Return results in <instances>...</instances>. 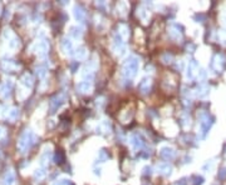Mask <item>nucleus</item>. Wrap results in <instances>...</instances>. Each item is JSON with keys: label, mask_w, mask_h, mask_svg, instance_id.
Instances as JSON below:
<instances>
[{"label": "nucleus", "mask_w": 226, "mask_h": 185, "mask_svg": "<svg viewBox=\"0 0 226 185\" xmlns=\"http://www.w3.org/2000/svg\"><path fill=\"white\" fill-rule=\"evenodd\" d=\"M221 172H222V173L220 174V178H225V175H226V169H222Z\"/></svg>", "instance_id": "cd10ccee"}, {"label": "nucleus", "mask_w": 226, "mask_h": 185, "mask_svg": "<svg viewBox=\"0 0 226 185\" xmlns=\"http://www.w3.org/2000/svg\"><path fill=\"white\" fill-rule=\"evenodd\" d=\"M53 185H70L69 180H59V181H55Z\"/></svg>", "instance_id": "b1692460"}, {"label": "nucleus", "mask_w": 226, "mask_h": 185, "mask_svg": "<svg viewBox=\"0 0 226 185\" xmlns=\"http://www.w3.org/2000/svg\"><path fill=\"white\" fill-rule=\"evenodd\" d=\"M11 87H13V84H11V81H6L2 88H0V92L4 95V96H6V95H9V92H10V90H11Z\"/></svg>", "instance_id": "f3484780"}, {"label": "nucleus", "mask_w": 226, "mask_h": 185, "mask_svg": "<svg viewBox=\"0 0 226 185\" xmlns=\"http://www.w3.org/2000/svg\"><path fill=\"white\" fill-rule=\"evenodd\" d=\"M48 51V45L45 43H39L37 45V54H39L40 56H44Z\"/></svg>", "instance_id": "dca6fc26"}, {"label": "nucleus", "mask_w": 226, "mask_h": 185, "mask_svg": "<svg viewBox=\"0 0 226 185\" xmlns=\"http://www.w3.org/2000/svg\"><path fill=\"white\" fill-rule=\"evenodd\" d=\"M69 34L72 35V37H73L74 39H79V38H82V35H83V30H82V28L72 26V28H70Z\"/></svg>", "instance_id": "2eb2a0df"}, {"label": "nucleus", "mask_w": 226, "mask_h": 185, "mask_svg": "<svg viewBox=\"0 0 226 185\" xmlns=\"http://www.w3.org/2000/svg\"><path fill=\"white\" fill-rule=\"evenodd\" d=\"M34 143H35L34 133L32 130H24L18 140V150L22 154H25V153H28V150L32 148V145Z\"/></svg>", "instance_id": "f257e3e1"}, {"label": "nucleus", "mask_w": 226, "mask_h": 185, "mask_svg": "<svg viewBox=\"0 0 226 185\" xmlns=\"http://www.w3.org/2000/svg\"><path fill=\"white\" fill-rule=\"evenodd\" d=\"M130 144H131L133 150H139V149L143 146L145 141H143V138L141 137V134L135 133L130 137Z\"/></svg>", "instance_id": "7ed1b4c3"}, {"label": "nucleus", "mask_w": 226, "mask_h": 185, "mask_svg": "<svg viewBox=\"0 0 226 185\" xmlns=\"http://www.w3.org/2000/svg\"><path fill=\"white\" fill-rule=\"evenodd\" d=\"M175 185H186V181H185V179H182V180H180L179 183H176Z\"/></svg>", "instance_id": "bb28decb"}, {"label": "nucleus", "mask_w": 226, "mask_h": 185, "mask_svg": "<svg viewBox=\"0 0 226 185\" xmlns=\"http://www.w3.org/2000/svg\"><path fill=\"white\" fill-rule=\"evenodd\" d=\"M44 176H45V172H44V169H38L37 172L34 173V178H35V179H37V180H41Z\"/></svg>", "instance_id": "412c9836"}, {"label": "nucleus", "mask_w": 226, "mask_h": 185, "mask_svg": "<svg viewBox=\"0 0 226 185\" xmlns=\"http://www.w3.org/2000/svg\"><path fill=\"white\" fill-rule=\"evenodd\" d=\"M74 18L78 21H81V23L86 20V11H84V9L81 5H77L74 8Z\"/></svg>", "instance_id": "9b49d317"}, {"label": "nucleus", "mask_w": 226, "mask_h": 185, "mask_svg": "<svg viewBox=\"0 0 226 185\" xmlns=\"http://www.w3.org/2000/svg\"><path fill=\"white\" fill-rule=\"evenodd\" d=\"M18 110L17 109H13L10 113H9V118H10V120H15L17 118H18Z\"/></svg>", "instance_id": "5701e85b"}, {"label": "nucleus", "mask_w": 226, "mask_h": 185, "mask_svg": "<svg viewBox=\"0 0 226 185\" xmlns=\"http://www.w3.org/2000/svg\"><path fill=\"white\" fill-rule=\"evenodd\" d=\"M99 156L102 158V160H105V159H108V155L105 154V151H104V150H101V151H99Z\"/></svg>", "instance_id": "a878e982"}, {"label": "nucleus", "mask_w": 226, "mask_h": 185, "mask_svg": "<svg viewBox=\"0 0 226 185\" xmlns=\"http://www.w3.org/2000/svg\"><path fill=\"white\" fill-rule=\"evenodd\" d=\"M74 55H75V58L78 59V60H81V59H84V58H86V55H87L86 48H84V46H79V48H78V49H77V50H75Z\"/></svg>", "instance_id": "a211bd4d"}, {"label": "nucleus", "mask_w": 226, "mask_h": 185, "mask_svg": "<svg viewBox=\"0 0 226 185\" xmlns=\"http://www.w3.org/2000/svg\"><path fill=\"white\" fill-rule=\"evenodd\" d=\"M92 87H93V85H92V81L83 80L77 85V89H78V91L82 92V94H87V92H89L92 90Z\"/></svg>", "instance_id": "6e6552de"}, {"label": "nucleus", "mask_w": 226, "mask_h": 185, "mask_svg": "<svg viewBox=\"0 0 226 185\" xmlns=\"http://www.w3.org/2000/svg\"><path fill=\"white\" fill-rule=\"evenodd\" d=\"M0 158H2V153H0Z\"/></svg>", "instance_id": "c85d7f7f"}, {"label": "nucleus", "mask_w": 226, "mask_h": 185, "mask_svg": "<svg viewBox=\"0 0 226 185\" xmlns=\"http://www.w3.org/2000/svg\"><path fill=\"white\" fill-rule=\"evenodd\" d=\"M197 68V64L195 60H191L188 63V68H187V78L188 79H192L195 75V69Z\"/></svg>", "instance_id": "4468645a"}, {"label": "nucleus", "mask_w": 226, "mask_h": 185, "mask_svg": "<svg viewBox=\"0 0 226 185\" xmlns=\"http://www.w3.org/2000/svg\"><path fill=\"white\" fill-rule=\"evenodd\" d=\"M22 81H23V84L25 85V87H28V88H32L33 87V78L29 74H24V76L22 78Z\"/></svg>", "instance_id": "6ab92c4d"}, {"label": "nucleus", "mask_w": 226, "mask_h": 185, "mask_svg": "<svg viewBox=\"0 0 226 185\" xmlns=\"http://www.w3.org/2000/svg\"><path fill=\"white\" fill-rule=\"evenodd\" d=\"M160 155H161V158H162V159H165V160L170 161V160H172V159L175 158L176 153H175V150H173L172 148L165 146V148H162V149H161Z\"/></svg>", "instance_id": "423d86ee"}, {"label": "nucleus", "mask_w": 226, "mask_h": 185, "mask_svg": "<svg viewBox=\"0 0 226 185\" xmlns=\"http://www.w3.org/2000/svg\"><path fill=\"white\" fill-rule=\"evenodd\" d=\"M211 124H212V122H210L207 115L201 119V122H200V128H201V131H202V137H205V135H206V133L209 131Z\"/></svg>", "instance_id": "9d476101"}, {"label": "nucleus", "mask_w": 226, "mask_h": 185, "mask_svg": "<svg viewBox=\"0 0 226 185\" xmlns=\"http://www.w3.org/2000/svg\"><path fill=\"white\" fill-rule=\"evenodd\" d=\"M202 181H203V179H202L201 176H196V178H195V183H194V185H201Z\"/></svg>", "instance_id": "393cba45"}, {"label": "nucleus", "mask_w": 226, "mask_h": 185, "mask_svg": "<svg viewBox=\"0 0 226 185\" xmlns=\"http://www.w3.org/2000/svg\"><path fill=\"white\" fill-rule=\"evenodd\" d=\"M151 84H152V81H151L150 78H145V79L141 80V83H139V85H138L141 92H143V94H147V92H150V90H151Z\"/></svg>", "instance_id": "0eeeda50"}, {"label": "nucleus", "mask_w": 226, "mask_h": 185, "mask_svg": "<svg viewBox=\"0 0 226 185\" xmlns=\"http://www.w3.org/2000/svg\"><path fill=\"white\" fill-rule=\"evenodd\" d=\"M113 50L116 53H123L124 50V41H123V38L119 35L118 33L115 34V37H113Z\"/></svg>", "instance_id": "20e7f679"}, {"label": "nucleus", "mask_w": 226, "mask_h": 185, "mask_svg": "<svg viewBox=\"0 0 226 185\" xmlns=\"http://www.w3.org/2000/svg\"><path fill=\"white\" fill-rule=\"evenodd\" d=\"M64 101H66L64 95H62V94L55 95V96L52 99V100H50V111H52V113H55L56 109L60 108V106L64 104Z\"/></svg>", "instance_id": "39448f33"}, {"label": "nucleus", "mask_w": 226, "mask_h": 185, "mask_svg": "<svg viewBox=\"0 0 226 185\" xmlns=\"http://www.w3.org/2000/svg\"><path fill=\"white\" fill-rule=\"evenodd\" d=\"M62 49H63V51H64L66 54H68V55L73 54V44L68 38H64L62 40Z\"/></svg>", "instance_id": "1a4fd4ad"}, {"label": "nucleus", "mask_w": 226, "mask_h": 185, "mask_svg": "<svg viewBox=\"0 0 226 185\" xmlns=\"http://www.w3.org/2000/svg\"><path fill=\"white\" fill-rule=\"evenodd\" d=\"M49 159H50V151H49V150H44L43 155H41V158H40L41 165H47L48 163H49Z\"/></svg>", "instance_id": "aec40b11"}, {"label": "nucleus", "mask_w": 226, "mask_h": 185, "mask_svg": "<svg viewBox=\"0 0 226 185\" xmlns=\"http://www.w3.org/2000/svg\"><path fill=\"white\" fill-rule=\"evenodd\" d=\"M157 170L160 174H163V175H170L171 174V165L168 164V163H161V164L157 165Z\"/></svg>", "instance_id": "f8f14e48"}, {"label": "nucleus", "mask_w": 226, "mask_h": 185, "mask_svg": "<svg viewBox=\"0 0 226 185\" xmlns=\"http://www.w3.org/2000/svg\"><path fill=\"white\" fill-rule=\"evenodd\" d=\"M54 160H55L56 164H62V163L64 161V154H63L62 151H58L54 156Z\"/></svg>", "instance_id": "4be33fe9"}, {"label": "nucleus", "mask_w": 226, "mask_h": 185, "mask_svg": "<svg viewBox=\"0 0 226 185\" xmlns=\"http://www.w3.org/2000/svg\"><path fill=\"white\" fill-rule=\"evenodd\" d=\"M138 66H139V61L136 56H131V58L127 59L123 64V68H122V73L126 79L135 78L138 72Z\"/></svg>", "instance_id": "f03ea898"}, {"label": "nucleus", "mask_w": 226, "mask_h": 185, "mask_svg": "<svg viewBox=\"0 0 226 185\" xmlns=\"http://www.w3.org/2000/svg\"><path fill=\"white\" fill-rule=\"evenodd\" d=\"M14 181H15V175H14V173L11 172V170L6 172L4 178H3V185H13Z\"/></svg>", "instance_id": "ddd939ff"}]
</instances>
